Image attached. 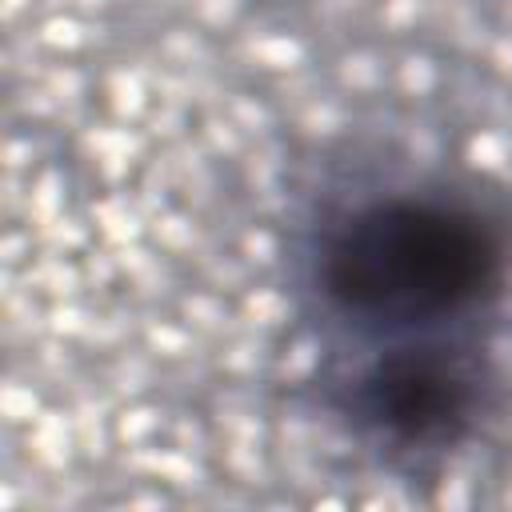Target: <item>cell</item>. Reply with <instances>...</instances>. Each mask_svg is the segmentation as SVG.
Returning <instances> with one entry per match:
<instances>
[{"instance_id": "1", "label": "cell", "mask_w": 512, "mask_h": 512, "mask_svg": "<svg viewBox=\"0 0 512 512\" xmlns=\"http://www.w3.org/2000/svg\"><path fill=\"white\" fill-rule=\"evenodd\" d=\"M504 256L496 232L440 196H380L352 208L320 240L328 308L360 336L440 348L432 336L476 320L496 296Z\"/></svg>"}]
</instances>
